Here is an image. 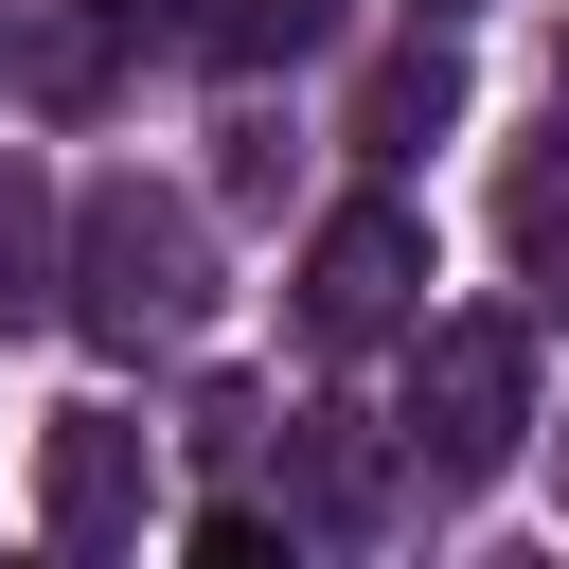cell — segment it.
Returning a JSON list of instances; mask_svg holds the SVG:
<instances>
[{"label": "cell", "instance_id": "ba28073f", "mask_svg": "<svg viewBox=\"0 0 569 569\" xmlns=\"http://www.w3.org/2000/svg\"><path fill=\"white\" fill-rule=\"evenodd\" d=\"M338 36V0H213V53L231 71H267V53H320Z\"/></svg>", "mask_w": 569, "mask_h": 569}, {"label": "cell", "instance_id": "277c9868", "mask_svg": "<svg viewBox=\"0 0 569 569\" xmlns=\"http://www.w3.org/2000/svg\"><path fill=\"white\" fill-rule=\"evenodd\" d=\"M142 498H160V445H142L124 409H71V427L36 445V516H53V551H124Z\"/></svg>", "mask_w": 569, "mask_h": 569}, {"label": "cell", "instance_id": "7a4b0ae2", "mask_svg": "<svg viewBox=\"0 0 569 569\" xmlns=\"http://www.w3.org/2000/svg\"><path fill=\"white\" fill-rule=\"evenodd\" d=\"M516 427H533L516 320H427V356H409V462H427V498H480L516 462Z\"/></svg>", "mask_w": 569, "mask_h": 569}, {"label": "cell", "instance_id": "9c48e42d", "mask_svg": "<svg viewBox=\"0 0 569 569\" xmlns=\"http://www.w3.org/2000/svg\"><path fill=\"white\" fill-rule=\"evenodd\" d=\"M267 551H284V516H249V498H213V516H196V569H267Z\"/></svg>", "mask_w": 569, "mask_h": 569}, {"label": "cell", "instance_id": "30bf717a", "mask_svg": "<svg viewBox=\"0 0 569 569\" xmlns=\"http://www.w3.org/2000/svg\"><path fill=\"white\" fill-rule=\"evenodd\" d=\"M409 18H462V0H409Z\"/></svg>", "mask_w": 569, "mask_h": 569}, {"label": "cell", "instance_id": "3957f363", "mask_svg": "<svg viewBox=\"0 0 569 569\" xmlns=\"http://www.w3.org/2000/svg\"><path fill=\"white\" fill-rule=\"evenodd\" d=\"M409 302H427V213H409V196L320 213V249H302V338H320V356H373Z\"/></svg>", "mask_w": 569, "mask_h": 569}, {"label": "cell", "instance_id": "6da1fadb", "mask_svg": "<svg viewBox=\"0 0 569 569\" xmlns=\"http://www.w3.org/2000/svg\"><path fill=\"white\" fill-rule=\"evenodd\" d=\"M71 231V320L107 338V356H160V338H196V302H213V231L178 213V196H142V178H107L89 213H53Z\"/></svg>", "mask_w": 569, "mask_h": 569}, {"label": "cell", "instance_id": "52a82bcc", "mask_svg": "<svg viewBox=\"0 0 569 569\" xmlns=\"http://www.w3.org/2000/svg\"><path fill=\"white\" fill-rule=\"evenodd\" d=\"M498 231H516V267H533V284H569V142H533V160L498 178Z\"/></svg>", "mask_w": 569, "mask_h": 569}, {"label": "cell", "instance_id": "5b68a950", "mask_svg": "<svg viewBox=\"0 0 569 569\" xmlns=\"http://www.w3.org/2000/svg\"><path fill=\"white\" fill-rule=\"evenodd\" d=\"M445 124H462V53H445V36L373 53V89H356V142H373V160H409V142H445Z\"/></svg>", "mask_w": 569, "mask_h": 569}, {"label": "cell", "instance_id": "8992f818", "mask_svg": "<svg viewBox=\"0 0 569 569\" xmlns=\"http://www.w3.org/2000/svg\"><path fill=\"white\" fill-rule=\"evenodd\" d=\"M36 320H53V178L0 160V338H36Z\"/></svg>", "mask_w": 569, "mask_h": 569}]
</instances>
